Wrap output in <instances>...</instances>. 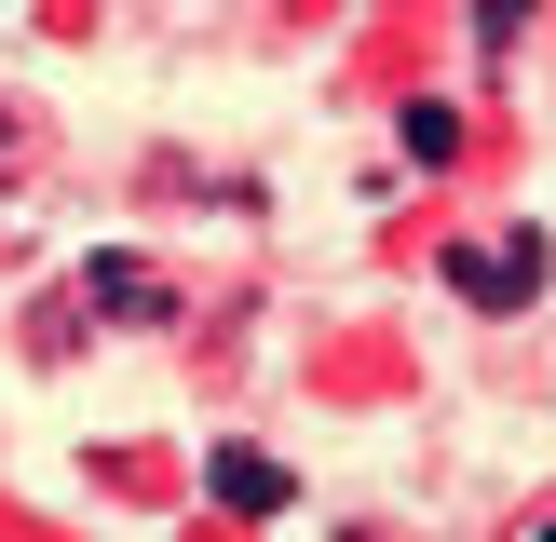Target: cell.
I'll use <instances>...</instances> for the list:
<instances>
[{
    "label": "cell",
    "instance_id": "6da1fadb",
    "mask_svg": "<svg viewBox=\"0 0 556 542\" xmlns=\"http://www.w3.org/2000/svg\"><path fill=\"white\" fill-rule=\"evenodd\" d=\"M448 298H476V312H530V298L556 285V244L543 231H503V244H448Z\"/></svg>",
    "mask_w": 556,
    "mask_h": 542
},
{
    "label": "cell",
    "instance_id": "7a4b0ae2",
    "mask_svg": "<svg viewBox=\"0 0 556 542\" xmlns=\"http://www.w3.org/2000/svg\"><path fill=\"white\" fill-rule=\"evenodd\" d=\"M81 312H109V325H177V285H163L150 258H81Z\"/></svg>",
    "mask_w": 556,
    "mask_h": 542
},
{
    "label": "cell",
    "instance_id": "3957f363",
    "mask_svg": "<svg viewBox=\"0 0 556 542\" xmlns=\"http://www.w3.org/2000/svg\"><path fill=\"white\" fill-rule=\"evenodd\" d=\"M204 488H217V515H286V461H258V448H217Z\"/></svg>",
    "mask_w": 556,
    "mask_h": 542
},
{
    "label": "cell",
    "instance_id": "277c9868",
    "mask_svg": "<svg viewBox=\"0 0 556 542\" xmlns=\"http://www.w3.org/2000/svg\"><path fill=\"white\" fill-rule=\"evenodd\" d=\"M394 150H407V163H462V108H448V95H407V108H394Z\"/></svg>",
    "mask_w": 556,
    "mask_h": 542
},
{
    "label": "cell",
    "instance_id": "5b68a950",
    "mask_svg": "<svg viewBox=\"0 0 556 542\" xmlns=\"http://www.w3.org/2000/svg\"><path fill=\"white\" fill-rule=\"evenodd\" d=\"M530 14H543V0H476V54H503V41H516Z\"/></svg>",
    "mask_w": 556,
    "mask_h": 542
},
{
    "label": "cell",
    "instance_id": "8992f818",
    "mask_svg": "<svg viewBox=\"0 0 556 542\" xmlns=\"http://www.w3.org/2000/svg\"><path fill=\"white\" fill-rule=\"evenodd\" d=\"M0 163H14V122H0Z\"/></svg>",
    "mask_w": 556,
    "mask_h": 542
},
{
    "label": "cell",
    "instance_id": "52a82bcc",
    "mask_svg": "<svg viewBox=\"0 0 556 542\" xmlns=\"http://www.w3.org/2000/svg\"><path fill=\"white\" fill-rule=\"evenodd\" d=\"M530 542H556V515H543V529H530Z\"/></svg>",
    "mask_w": 556,
    "mask_h": 542
},
{
    "label": "cell",
    "instance_id": "ba28073f",
    "mask_svg": "<svg viewBox=\"0 0 556 542\" xmlns=\"http://www.w3.org/2000/svg\"><path fill=\"white\" fill-rule=\"evenodd\" d=\"M340 542H380V529H340Z\"/></svg>",
    "mask_w": 556,
    "mask_h": 542
}]
</instances>
